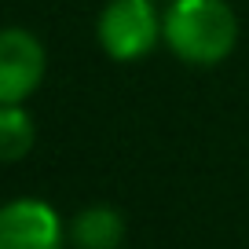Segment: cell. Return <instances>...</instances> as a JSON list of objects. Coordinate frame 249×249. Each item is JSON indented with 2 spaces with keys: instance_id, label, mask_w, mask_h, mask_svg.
Returning a JSON list of instances; mask_svg holds the SVG:
<instances>
[{
  "instance_id": "6",
  "label": "cell",
  "mask_w": 249,
  "mask_h": 249,
  "mask_svg": "<svg viewBox=\"0 0 249 249\" xmlns=\"http://www.w3.org/2000/svg\"><path fill=\"white\" fill-rule=\"evenodd\" d=\"M37 128L18 103H0V165H15L33 150Z\"/></svg>"
},
{
  "instance_id": "5",
  "label": "cell",
  "mask_w": 249,
  "mask_h": 249,
  "mask_svg": "<svg viewBox=\"0 0 249 249\" xmlns=\"http://www.w3.org/2000/svg\"><path fill=\"white\" fill-rule=\"evenodd\" d=\"M70 242L73 249H121L124 242V220L110 205H92L77 213L70 224Z\"/></svg>"
},
{
  "instance_id": "3",
  "label": "cell",
  "mask_w": 249,
  "mask_h": 249,
  "mask_svg": "<svg viewBox=\"0 0 249 249\" xmlns=\"http://www.w3.org/2000/svg\"><path fill=\"white\" fill-rule=\"evenodd\" d=\"M48 70L44 44L30 30H0V103H26Z\"/></svg>"
},
{
  "instance_id": "2",
  "label": "cell",
  "mask_w": 249,
  "mask_h": 249,
  "mask_svg": "<svg viewBox=\"0 0 249 249\" xmlns=\"http://www.w3.org/2000/svg\"><path fill=\"white\" fill-rule=\"evenodd\" d=\"M95 37L114 62H136L161 40V15L154 0H110L99 11Z\"/></svg>"
},
{
  "instance_id": "1",
  "label": "cell",
  "mask_w": 249,
  "mask_h": 249,
  "mask_svg": "<svg viewBox=\"0 0 249 249\" xmlns=\"http://www.w3.org/2000/svg\"><path fill=\"white\" fill-rule=\"evenodd\" d=\"M161 40L191 66H216L238 44V15L227 0H169Z\"/></svg>"
},
{
  "instance_id": "4",
  "label": "cell",
  "mask_w": 249,
  "mask_h": 249,
  "mask_svg": "<svg viewBox=\"0 0 249 249\" xmlns=\"http://www.w3.org/2000/svg\"><path fill=\"white\" fill-rule=\"evenodd\" d=\"M59 213L40 198H18V202L0 205V249H62Z\"/></svg>"
}]
</instances>
